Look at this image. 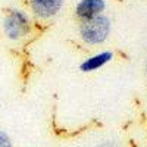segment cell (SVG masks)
<instances>
[{
  "instance_id": "6da1fadb",
  "label": "cell",
  "mask_w": 147,
  "mask_h": 147,
  "mask_svg": "<svg viewBox=\"0 0 147 147\" xmlns=\"http://www.w3.org/2000/svg\"><path fill=\"white\" fill-rule=\"evenodd\" d=\"M110 31H112V24L106 15H99L87 21H80L78 27V34L81 40L91 46L105 43L109 38Z\"/></svg>"
},
{
  "instance_id": "7a4b0ae2",
  "label": "cell",
  "mask_w": 147,
  "mask_h": 147,
  "mask_svg": "<svg viewBox=\"0 0 147 147\" xmlns=\"http://www.w3.org/2000/svg\"><path fill=\"white\" fill-rule=\"evenodd\" d=\"M3 32L12 41H19L30 34L31 31V21L25 12L19 9L9 10L3 18Z\"/></svg>"
},
{
  "instance_id": "3957f363",
  "label": "cell",
  "mask_w": 147,
  "mask_h": 147,
  "mask_svg": "<svg viewBox=\"0 0 147 147\" xmlns=\"http://www.w3.org/2000/svg\"><path fill=\"white\" fill-rule=\"evenodd\" d=\"M32 13L38 19H52L63 7V0H30Z\"/></svg>"
},
{
  "instance_id": "277c9868",
  "label": "cell",
  "mask_w": 147,
  "mask_h": 147,
  "mask_svg": "<svg viewBox=\"0 0 147 147\" xmlns=\"http://www.w3.org/2000/svg\"><path fill=\"white\" fill-rule=\"evenodd\" d=\"M105 9V0H80L75 6V16L80 21H87L99 15H103Z\"/></svg>"
},
{
  "instance_id": "5b68a950",
  "label": "cell",
  "mask_w": 147,
  "mask_h": 147,
  "mask_svg": "<svg viewBox=\"0 0 147 147\" xmlns=\"http://www.w3.org/2000/svg\"><path fill=\"white\" fill-rule=\"evenodd\" d=\"M112 59H113V53L110 50H105V52L96 53V55H93L87 59H84L81 62V65H80V69L85 74L99 71L100 68H103L109 62H112Z\"/></svg>"
},
{
  "instance_id": "8992f818",
  "label": "cell",
  "mask_w": 147,
  "mask_h": 147,
  "mask_svg": "<svg viewBox=\"0 0 147 147\" xmlns=\"http://www.w3.org/2000/svg\"><path fill=\"white\" fill-rule=\"evenodd\" d=\"M0 147H13L12 138L9 137V134L5 131H0Z\"/></svg>"
},
{
  "instance_id": "52a82bcc",
  "label": "cell",
  "mask_w": 147,
  "mask_h": 147,
  "mask_svg": "<svg viewBox=\"0 0 147 147\" xmlns=\"http://www.w3.org/2000/svg\"><path fill=\"white\" fill-rule=\"evenodd\" d=\"M96 147H122V144H121L118 140L109 138V140H102Z\"/></svg>"
},
{
  "instance_id": "ba28073f",
  "label": "cell",
  "mask_w": 147,
  "mask_h": 147,
  "mask_svg": "<svg viewBox=\"0 0 147 147\" xmlns=\"http://www.w3.org/2000/svg\"><path fill=\"white\" fill-rule=\"evenodd\" d=\"M146 74H147V62H146Z\"/></svg>"
}]
</instances>
